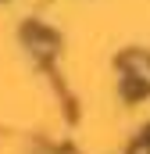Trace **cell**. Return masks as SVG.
Instances as JSON below:
<instances>
[{"label":"cell","mask_w":150,"mask_h":154,"mask_svg":"<svg viewBox=\"0 0 150 154\" xmlns=\"http://www.w3.org/2000/svg\"><path fill=\"white\" fill-rule=\"evenodd\" d=\"M25 39H29V47L36 50L39 57H50V54H54V36H50V32H43V29H25Z\"/></svg>","instance_id":"obj_2"},{"label":"cell","mask_w":150,"mask_h":154,"mask_svg":"<svg viewBox=\"0 0 150 154\" xmlns=\"http://www.w3.org/2000/svg\"><path fill=\"white\" fill-rule=\"evenodd\" d=\"M122 68H129L132 75H140L143 82H150V54H143V50L125 54V57H122Z\"/></svg>","instance_id":"obj_1"}]
</instances>
